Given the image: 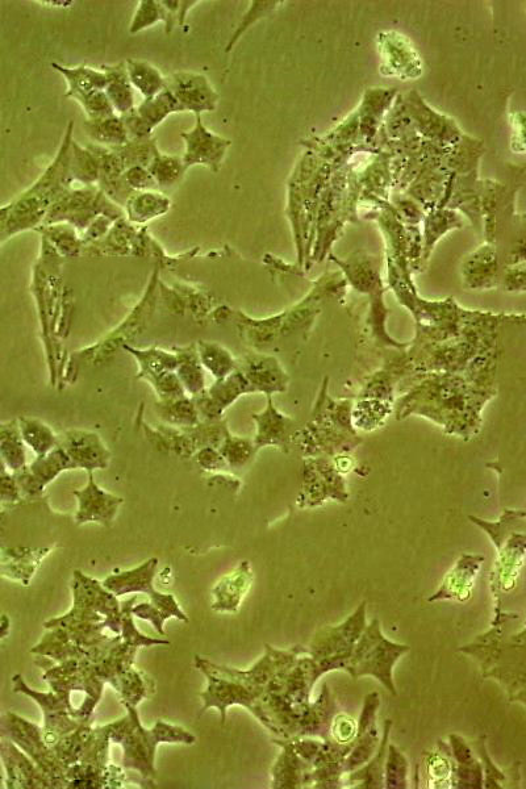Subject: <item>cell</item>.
Instances as JSON below:
<instances>
[{"label": "cell", "instance_id": "1", "mask_svg": "<svg viewBox=\"0 0 526 789\" xmlns=\"http://www.w3.org/2000/svg\"><path fill=\"white\" fill-rule=\"evenodd\" d=\"M499 362L465 371L423 375L395 403L396 420L412 415L440 425L448 436L470 441L483 424V409L498 395ZM417 379V378H416Z\"/></svg>", "mask_w": 526, "mask_h": 789}, {"label": "cell", "instance_id": "7", "mask_svg": "<svg viewBox=\"0 0 526 789\" xmlns=\"http://www.w3.org/2000/svg\"><path fill=\"white\" fill-rule=\"evenodd\" d=\"M473 523L486 530L500 551L499 565L496 567V587L509 591L515 587L516 576L523 566L525 551V534L517 533L516 529L525 526V512L505 509L498 523H487L477 517H470Z\"/></svg>", "mask_w": 526, "mask_h": 789}, {"label": "cell", "instance_id": "12", "mask_svg": "<svg viewBox=\"0 0 526 789\" xmlns=\"http://www.w3.org/2000/svg\"><path fill=\"white\" fill-rule=\"evenodd\" d=\"M123 348L139 361V378L152 384L160 400H171L186 396L177 375L178 359L175 354L157 348L139 350L124 345Z\"/></svg>", "mask_w": 526, "mask_h": 789}, {"label": "cell", "instance_id": "40", "mask_svg": "<svg viewBox=\"0 0 526 789\" xmlns=\"http://www.w3.org/2000/svg\"><path fill=\"white\" fill-rule=\"evenodd\" d=\"M160 22L168 23V12L161 0H140L132 22L129 24V33L139 35L145 29Z\"/></svg>", "mask_w": 526, "mask_h": 789}, {"label": "cell", "instance_id": "42", "mask_svg": "<svg viewBox=\"0 0 526 789\" xmlns=\"http://www.w3.org/2000/svg\"><path fill=\"white\" fill-rule=\"evenodd\" d=\"M390 751L387 763V787L406 788L408 770L406 758L394 746L390 747Z\"/></svg>", "mask_w": 526, "mask_h": 789}, {"label": "cell", "instance_id": "21", "mask_svg": "<svg viewBox=\"0 0 526 789\" xmlns=\"http://www.w3.org/2000/svg\"><path fill=\"white\" fill-rule=\"evenodd\" d=\"M87 148L93 150L99 158V190L111 199L112 202L123 208L133 191L129 189L124 181V164L120 160L119 154L114 149L104 148V146L90 143Z\"/></svg>", "mask_w": 526, "mask_h": 789}, {"label": "cell", "instance_id": "48", "mask_svg": "<svg viewBox=\"0 0 526 789\" xmlns=\"http://www.w3.org/2000/svg\"><path fill=\"white\" fill-rule=\"evenodd\" d=\"M356 730L357 725L354 724L352 718L346 716L338 717L335 726H333V734H335L336 740L340 743L352 741L354 736H356Z\"/></svg>", "mask_w": 526, "mask_h": 789}, {"label": "cell", "instance_id": "6", "mask_svg": "<svg viewBox=\"0 0 526 789\" xmlns=\"http://www.w3.org/2000/svg\"><path fill=\"white\" fill-rule=\"evenodd\" d=\"M98 216L116 221L125 215L123 208L108 199L98 186L72 187L50 207L41 225L68 223L81 235Z\"/></svg>", "mask_w": 526, "mask_h": 789}, {"label": "cell", "instance_id": "30", "mask_svg": "<svg viewBox=\"0 0 526 789\" xmlns=\"http://www.w3.org/2000/svg\"><path fill=\"white\" fill-rule=\"evenodd\" d=\"M69 173L72 182L82 186H96L99 179V158L93 150L83 148L77 141L70 146Z\"/></svg>", "mask_w": 526, "mask_h": 789}, {"label": "cell", "instance_id": "13", "mask_svg": "<svg viewBox=\"0 0 526 789\" xmlns=\"http://www.w3.org/2000/svg\"><path fill=\"white\" fill-rule=\"evenodd\" d=\"M181 137L185 141L182 160L186 170L204 166L212 173H219L231 141L211 132L203 124L202 115H196L194 127L189 132H182Z\"/></svg>", "mask_w": 526, "mask_h": 789}, {"label": "cell", "instance_id": "23", "mask_svg": "<svg viewBox=\"0 0 526 789\" xmlns=\"http://www.w3.org/2000/svg\"><path fill=\"white\" fill-rule=\"evenodd\" d=\"M252 579L249 562H242L235 573L224 576L216 584L214 591H212V595H214L212 608L217 612H236L240 607L241 600L249 590Z\"/></svg>", "mask_w": 526, "mask_h": 789}, {"label": "cell", "instance_id": "4", "mask_svg": "<svg viewBox=\"0 0 526 789\" xmlns=\"http://www.w3.org/2000/svg\"><path fill=\"white\" fill-rule=\"evenodd\" d=\"M128 709L127 717L104 726L108 741L120 743L123 746V766L129 770L139 771L145 782L153 783L156 776L154 757L157 746L161 742L187 743L192 745L196 738L191 733L179 726L158 721L153 729H144L141 726L135 705L124 703Z\"/></svg>", "mask_w": 526, "mask_h": 789}, {"label": "cell", "instance_id": "22", "mask_svg": "<svg viewBox=\"0 0 526 789\" xmlns=\"http://www.w3.org/2000/svg\"><path fill=\"white\" fill-rule=\"evenodd\" d=\"M482 562L483 558L477 557V555H462L457 566L446 576L440 590L429 601L445 599L465 601L469 599Z\"/></svg>", "mask_w": 526, "mask_h": 789}, {"label": "cell", "instance_id": "5", "mask_svg": "<svg viewBox=\"0 0 526 789\" xmlns=\"http://www.w3.org/2000/svg\"><path fill=\"white\" fill-rule=\"evenodd\" d=\"M319 296L310 295L304 302L281 315L265 320L249 319L241 312L236 313L237 327L241 337L257 350L269 349L282 338L310 331L320 308L316 307Z\"/></svg>", "mask_w": 526, "mask_h": 789}, {"label": "cell", "instance_id": "35", "mask_svg": "<svg viewBox=\"0 0 526 789\" xmlns=\"http://www.w3.org/2000/svg\"><path fill=\"white\" fill-rule=\"evenodd\" d=\"M203 369L210 371L216 379L227 377L236 369V358L227 349L215 342L199 341L196 344Z\"/></svg>", "mask_w": 526, "mask_h": 789}, {"label": "cell", "instance_id": "45", "mask_svg": "<svg viewBox=\"0 0 526 789\" xmlns=\"http://www.w3.org/2000/svg\"><path fill=\"white\" fill-rule=\"evenodd\" d=\"M132 615L152 622L154 628L161 636H165L164 622L170 619L168 613L161 611L160 608L154 607L152 603H145L132 607Z\"/></svg>", "mask_w": 526, "mask_h": 789}, {"label": "cell", "instance_id": "39", "mask_svg": "<svg viewBox=\"0 0 526 789\" xmlns=\"http://www.w3.org/2000/svg\"><path fill=\"white\" fill-rule=\"evenodd\" d=\"M217 450L223 455L229 469H244L258 453L253 440L232 436L229 432Z\"/></svg>", "mask_w": 526, "mask_h": 789}, {"label": "cell", "instance_id": "17", "mask_svg": "<svg viewBox=\"0 0 526 789\" xmlns=\"http://www.w3.org/2000/svg\"><path fill=\"white\" fill-rule=\"evenodd\" d=\"M257 433L254 446L257 450L277 448L283 453H290L294 434L298 431V423L290 416L283 415L274 406L273 398L267 396V406L261 413H254Z\"/></svg>", "mask_w": 526, "mask_h": 789}, {"label": "cell", "instance_id": "32", "mask_svg": "<svg viewBox=\"0 0 526 789\" xmlns=\"http://www.w3.org/2000/svg\"><path fill=\"white\" fill-rule=\"evenodd\" d=\"M156 412L169 427L192 428L200 423L194 402L186 396L178 399L160 400L156 404Z\"/></svg>", "mask_w": 526, "mask_h": 789}, {"label": "cell", "instance_id": "44", "mask_svg": "<svg viewBox=\"0 0 526 789\" xmlns=\"http://www.w3.org/2000/svg\"><path fill=\"white\" fill-rule=\"evenodd\" d=\"M120 118L123 121L129 140L146 139V137L153 136V129H150L149 125L140 118L136 107L132 108L127 114L121 115Z\"/></svg>", "mask_w": 526, "mask_h": 789}, {"label": "cell", "instance_id": "24", "mask_svg": "<svg viewBox=\"0 0 526 789\" xmlns=\"http://www.w3.org/2000/svg\"><path fill=\"white\" fill-rule=\"evenodd\" d=\"M171 204L169 196L161 191L133 192L125 203L124 215L133 225H145L168 214Z\"/></svg>", "mask_w": 526, "mask_h": 789}, {"label": "cell", "instance_id": "19", "mask_svg": "<svg viewBox=\"0 0 526 789\" xmlns=\"http://www.w3.org/2000/svg\"><path fill=\"white\" fill-rule=\"evenodd\" d=\"M78 500V511L75 523L83 525L96 523L110 526L118 515L119 507L124 503L123 498L102 490L94 480L93 471H89V480L85 488L74 491Z\"/></svg>", "mask_w": 526, "mask_h": 789}, {"label": "cell", "instance_id": "43", "mask_svg": "<svg viewBox=\"0 0 526 789\" xmlns=\"http://www.w3.org/2000/svg\"><path fill=\"white\" fill-rule=\"evenodd\" d=\"M124 181L133 192L157 190L156 181L144 166H132L124 171Z\"/></svg>", "mask_w": 526, "mask_h": 789}, {"label": "cell", "instance_id": "11", "mask_svg": "<svg viewBox=\"0 0 526 789\" xmlns=\"http://www.w3.org/2000/svg\"><path fill=\"white\" fill-rule=\"evenodd\" d=\"M157 565V558L149 559L148 562H145L144 565L137 567L135 570L108 576L102 586L107 591L112 592L116 598L132 594V592H141V594L149 595L154 607L168 613L169 617H177L178 620L189 621L186 613H183L182 609L179 608L178 601L175 600L173 595L160 594L154 588L153 579L156 576Z\"/></svg>", "mask_w": 526, "mask_h": 789}, {"label": "cell", "instance_id": "8", "mask_svg": "<svg viewBox=\"0 0 526 789\" xmlns=\"http://www.w3.org/2000/svg\"><path fill=\"white\" fill-rule=\"evenodd\" d=\"M409 650L408 646H400L387 641L381 634L378 621H373L366 633L361 637V641L354 647L350 655L346 669L350 671L353 678L362 675H374L391 691L396 694L394 683H392V666L404 653Z\"/></svg>", "mask_w": 526, "mask_h": 789}, {"label": "cell", "instance_id": "9", "mask_svg": "<svg viewBox=\"0 0 526 789\" xmlns=\"http://www.w3.org/2000/svg\"><path fill=\"white\" fill-rule=\"evenodd\" d=\"M52 68L60 73L68 83L66 98L77 100L87 116V120H98L116 115L106 95L107 75L102 69L79 65L75 68L53 62Z\"/></svg>", "mask_w": 526, "mask_h": 789}, {"label": "cell", "instance_id": "16", "mask_svg": "<svg viewBox=\"0 0 526 789\" xmlns=\"http://www.w3.org/2000/svg\"><path fill=\"white\" fill-rule=\"evenodd\" d=\"M57 445L69 455L77 469L94 471L110 466V450L96 433L72 429L58 434Z\"/></svg>", "mask_w": 526, "mask_h": 789}, {"label": "cell", "instance_id": "28", "mask_svg": "<svg viewBox=\"0 0 526 789\" xmlns=\"http://www.w3.org/2000/svg\"><path fill=\"white\" fill-rule=\"evenodd\" d=\"M125 66H127L129 81H131L133 89L139 91L144 99L153 98L165 90L164 74L150 62L128 58L125 61Z\"/></svg>", "mask_w": 526, "mask_h": 789}, {"label": "cell", "instance_id": "31", "mask_svg": "<svg viewBox=\"0 0 526 789\" xmlns=\"http://www.w3.org/2000/svg\"><path fill=\"white\" fill-rule=\"evenodd\" d=\"M394 404L379 399H358L353 404L352 423L356 431L373 432L381 428Z\"/></svg>", "mask_w": 526, "mask_h": 789}, {"label": "cell", "instance_id": "38", "mask_svg": "<svg viewBox=\"0 0 526 789\" xmlns=\"http://www.w3.org/2000/svg\"><path fill=\"white\" fill-rule=\"evenodd\" d=\"M112 149L119 154L125 170L132 168V166L148 168L154 157L160 153L156 137L153 136L146 137V139L129 140L127 144Z\"/></svg>", "mask_w": 526, "mask_h": 789}, {"label": "cell", "instance_id": "26", "mask_svg": "<svg viewBox=\"0 0 526 789\" xmlns=\"http://www.w3.org/2000/svg\"><path fill=\"white\" fill-rule=\"evenodd\" d=\"M174 352L178 359L177 375L186 394L191 395L192 398L206 390L204 369L200 363L196 344L186 348H174Z\"/></svg>", "mask_w": 526, "mask_h": 789}, {"label": "cell", "instance_id": "2", "mask_svg": "<svg viewBox=\"0 0 526 789\" xmlns=\"http://www.w3.org/2000/svg\"><path fill=\"white\" fill-rule=\"evenodd\" d=\"M328 383L325 378L311 420L295 432L292 440L306 458L350 454L362 444L352 423L353 400L331 398Z\"/></svg>", "mask_w": 526, "mask_h": 789}, {"label": "cell", "instance_id": "25", "mask_svg": "<svg viewBox=\"0 0 526 789\" xmlns=\"http://www.w3.org/2000/svg\"><path fill=\"white\" fill-rule=\"evenodd\" d=\"M100 69L107 75L106 95L115 114L119 116L127 114L135 108V93L129 81L125 61L116 65H103Z\"/></svg>", "mask_w": 526, "mask_h": 789}, {"label": "cell", "instance_id": "27", "mask_svg": "<svg viewBox=\"0 0 526 789\" xmlns=\"http://www.w3.org/2000/svg\"><path fill=\"white\" fill-rule=\"evenodd\" d=\"M91 143L104 148H119L128 143L129 137L119 115L98 120H86L83 124Z\"/></svg>", "mask_w": 526, "mask_h": 789}, {"label": "cell", "instance_id": "37", "mask_svg": "<svg viewBox=\"0 0 526 789\" xmlns=\"http://www.w3.org/2000/svg\"><path fill=\"white\" fill-rule=\"evenodd\" d=\"M0 457L10 469L15 471L24 469V441L19 425L11 423L0 427Z\"/></svg>", "mask_w": 526, "mask_h": 789}, {"label": "cell", "instance_id": "34", "mask_svg": "<svg viewBox=\"0 0 526 789\" xmlns=\"http://www.w3.org/2000/svg\"><path fill=\"white\" fill-rule=\"evenodd\" d=\"M136 110L140 118L153 131L158 125L164 123L170 115L183 112L182 107L179 106V103L168 89L162 90L160 94L153 96V98L144 99V102L137 106Z\"/></svg>", "mask_w": 526, "mask_h": 789}, {"label": "cell", "instance_id": "10", "mask_svg": "<svg viewBox=\"0 0 526 789\" xmlns=\"http://www.w3.org/2000/svg\"><path fill=\"white\" fill-rule=\"evenodd\" d=\"M349 498L344 474L337 470L331 458H306L303 465V488L298 505L300 508H313L328 499L346 502Z\"/></svg>", "mask_w": 526, "mask_h": 789}, {"label": "cell", "instance_id": "14", "mask_svg": "<svg viewBox=\"0 0 526 789\" xmlns=\"http://www.w3.org/2000/svg\"><path fill=\"white\" fill-rule=\"evenodd\" d=\"M245 394H254L253 387L244 374L235 369L227 377L216 379L210 388L192 396L191 399L198 411L199 419L217 421L221 420L225 409L231 407L240 396Z\"/></svg>", "mask_w": 526, "mask_h": 789}, {"label": "cell", "instance_id": "33", "mask_svg": "<svg viewBox=\"0 0 526 789\" xmlns=\"http://www.w3.org/2000/svg\"><path fill=\"white\" fill-rule=\"evenodd\" d=\"M148 170L152 174L154 181H156L158 190H161V192L175 189L187 173L182 157L169 156V154L162 152L154 157L152 164L148 166Z\"/></svg>", "mask_w": 526, "mask_h": 789}, {"label": "cell", "instance_id": "3", "mask_svg": "<svg viewBox=\"0 0 526 789\" xmlns=\"http://www.w3.org/2000/svg\"><path fill=\"white\" fill-rule=\"evenodd\" d=\"M74 121L66 128L60 149L41 177L27 191L10 203L7 220V240L25 231L41 227L50 207L72 189L69 162L70 146L74 140Z\"/></svg>", "mask_w": 526, "mask_h": 789}, {"label": "cell", "instance_id": "29", "mask_svg": "<svg viewBox=\"0 0 526 789\" xmlns=\"http://www.w3.org/2000/svg\"><path fill=\"white\" fill-rule=\"evenodd\" d=\"M61 258H74L82 253L81 235L68 223L41 225L36 229Z\"/></svg>", "mask_w": 526, "mask_h": 789}, {"label": "cell", "instance_id": "47", "mask_svg": "<svg viewBox=\"0 0 526 789\" xmlns=\"http://www.w3.org/2000/svg\"><path fill=\"white\" fill-rule=\"evenodd\" d=\"M196 461L200 467L207 471L229 469L227 462L216 448H203L195 453Z\"/></svg>", "mask_w": 526, "mask_h": 789}, {"label": "cell", "instance_id": "15", "mask_svg": "<svg viewBox=\"0 0 526 789\" xmlns=\"http://www.w3.org/2000/svg\"><path fill=\"white\" fill-rule=\"evenodd\" d=\"M166 87L182 107L183 112H203L216 110L219 94L206 75L194 72H177L165 77Z\"/></svg>", "mask_w": 526, "mask_h": 789}, {"label": "cell", "instance_id": "36", "mask_svg": "<svg viewBox=\"0 0 526 789\" xmlns=\"http://www.w3.org/2000/svg\"><path fill=\"white\" fill-rule=\"evenodd\" d=\"M20 434L25 445L37 454V457L48 454L57 446V434H54L52 428L47 424L41 423L36 419H22L19 420Z\"/></svg>", "mask_w": 526, "mask_h": 789}, {"label": "cell", "instance_id": "49", "mask_svg": "<svg viewBox=\"0 0 526 789\" xmlns=\"http://www.w3.org/2000/svg\"><path fill=\"white\" fill-rule=\"evenodd\" d=\"M429 772H431L434 780L444 783L449 778L450 772H452V766L444 758H436L433 762V768H429Z\"/></svg>", "mask_w": 526, "mask_h": 789}, {"label": "cell", "instance_id": "18", "mask_svg": "<svg viewBox=\"0 0 526 789\" xmlns=\"http://www.w3.org/2000/svg\"><path fill=\"white\" fill-rule=\"evenodd\" d=\"M236 369L248 379L254 392L266 396L285 392L290 382L278 359L263 353H248L236 359Z\"/></svg>", "mask_w": 526, "mask_h": 789}, {"label": "cell", "instance_id": "41", "mask_svg": "<svg viewBox=\"0 0 526 789\" xmlns=\"http://www.w3.org/2000/svg\"><path fill=\"white\" fill-rule=\"evenodd\" d=\"M137 600V596L131 600L124 601L121 603V630L120 632L123 633V640L125 644L133 647L145 646L150 647L153 645H170L169 641L166 640H156V638H150L141 634L139 630L136 629L135 624H133L132 620V607Z\"/></svg>", "mask_w": 526, "mask_h": 789}, {"label": "cell", "instance_id": "50", "mask_svg": "<svg viewBox=\"0 0 526 789\" xmlns=\"http://www.w3.org/2000/svg\"><path fill=\"white\" fill-rule=\"evenodd\" d=\"M8 212H10V204L0 208V246H2L4 241H7Z\"/></svg>", "mask_w": 526, "mask_h": 789}, {"label": "cell", "instance_id": "20", "mask_svg": "<svg viewBox=\"0 0 526 789\" xmlns=\"http://www.w3.org/2000/svg\"><path fill=\"white\" fill-rule=\"evenodd\" d=\"M74 469L77 467L72 459L57 445L48 454L37 457L31 466L20 470L18 482L27 494L39 495L58 475Z\"/></svg>", "mask_w": 526, "mask_h": 789}, {"label": "cell", "instance_id": "46", "mask_svg": "<svg viewBox=\"0 0 526 789\" xmlns=\"http://www.w3.org/2000/svg\"><path fill=\"white\" fill-rule=\"evenodd\" d=\"M114 223L115 221L108 219L106 216H98L91 221L89 227L81 233L83 248L87 245L94 244L96 241L102 240Z\"/></svg>", "mask_w": 526, "mask_h": 789}]
</instances>
